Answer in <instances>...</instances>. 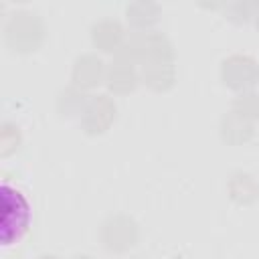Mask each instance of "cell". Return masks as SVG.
Masks as SVG:
<instances>
[{
	"label": "cell",
	"mask_w": 259,
	"mask_h": 259,
	"mask_svg": "<svg viewBox=\"0 0 259 259\" xmlns=\"http://www.w3.org/2000/svg\"><path fill=\"white\" fill-rule=\"evenodd\" d=\"M2 206H4V219H2V247L14 245L28 229L30 221V208L26 198L12 188L8 182L2 184Z\"/></svg>",
	"instance_id": "1"
}]
</instances>
